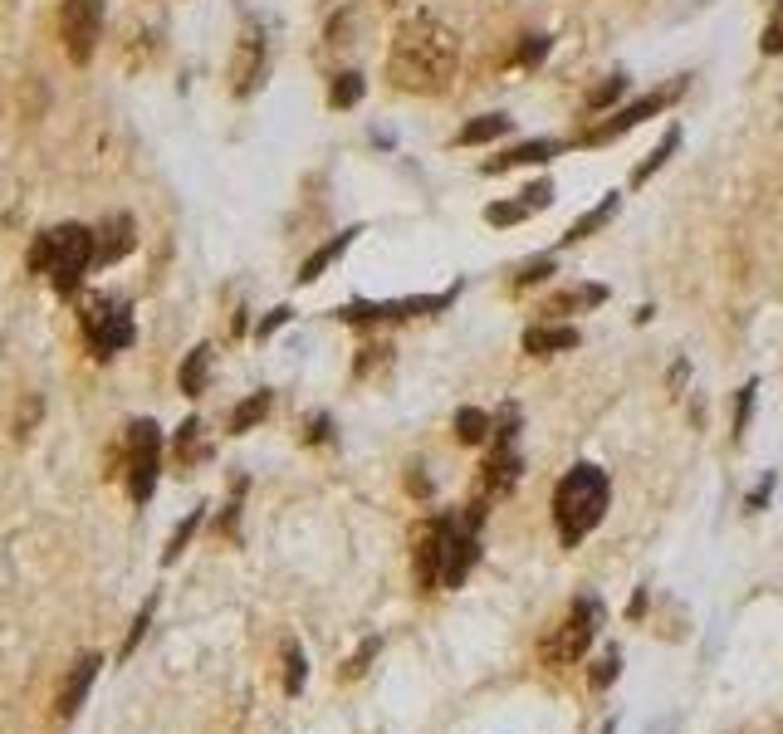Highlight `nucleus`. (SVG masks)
I'll return each instance as SVG.
<instances>
[{
    "instance_id": "1",
    "label": "nucleus",
    "mask_w": 783,
    "mask_h": 734,
    "mask_svg": "<svg viewBox=\"0 0 783 734\" xmlns=\"http://www.w3.org/2000/svg\"><path fill=\"white\" fill-rule=\"evenodd\" d=\"M461 69V39L436 15H412L396 25L388 49V79L402 93H446Z\"/></svg>"
},
{
    "instance_id": "2",
    "label": "nucleus",
    "mask_w": 783,
    "mask_h": 734,
    "mask_svg": "<svg viewBox=\"0 0 783 734\" xmlns=\"http://www.w3.org/2000/svg\"><path fill=\"white\" fill-rule=\"evenodd\" d=\"M612 505V480L598 460H578L568 466V475L553 485V529H559L563 549H578L602 519H608Z\"/></svg>"
},
{
    "instance_id": "3",
    "label": "nucleus",
    "mask_w": 783,
    "mask_h": 734,
    "mask_svg": "<svg viewBox=\"0 0 783 734\" xmlns=\"http://www.w3.org/2000/svg\"><path fill=\"white\" fill-rule=\"evenodd\" d=\"M99 265V245H93V226H55L30 245V269L49 275V285L59 294H79L83 275Z\"/></svg>"
},
{
    "instance_id": "4",
    "label": "nucleus",
    "mask_w": 783,
    "mask_h": 734,
    "mask_svg": "<svg viewBox=\"0 0 783 734\" xmlns=\"http://www.w3.org/2000/svg\"><path fill=\"white\" fill-rule=\"evenodd\" d=\"M598 627H602V603L598 597H573L568 612H563L544 636H539V661H544L549 670L578 666V661L592 652V642H598Z\"/></svg>"
},
{
    "instance_id": "5",
    "label": "nucleus",
    "mask_w": 783,
    "mask_h": 734,
    "mask_svg": "<svg viewBox=\"0 0 783 734\" xmlns=\"http://www.w3.org/2000/svg\"><path fill=\"white\" fill-rule=\"evenodd\" d=\"M686 93V79H671V83H661V89H652V93H642V99H632V103H622V108H612L608 118L598 123V128H588L583 138H573V147H602V142H618L622 133H632V128H642L646 118H656V113H666L676 99Z\"/></svg>"
},
{
    "instance_id": "6",
    "label": "nucleus",
    "mask_w": 783,
    "mask_h": 734,
    "mask_svg": "<svg viewBox=\"0 0 783 734\" xmlns=\"http://www.w3.org/2000/svg\"><path fill=\"white\" fill-rule=\"evenodd\" d=\"M456 303V289L446 294H406V299H353L343 309H333V319L343 323H406V319H422V313H446Z\"/></svg>"
},
{
    "instance_id": "7",
    "label": "nucleus",
    "mask_w": 783,
    "mask_h": 734,
    "mask_svg": "<svg viewBox=\"0 0 783 734\" xmlns=\"http://www.w3.org/2000/svg\"><path fill=\"white\" fill-rule=\"evenodd\" d=\"M83 343H89V353L99 363L118 358L123 348L133 343V309L123 299H89V309H83Z\"/></svg>"
},
{
    "instance_id": "8",
    "label": "nucleus",
    "mask_w": 783,
    "mask_h": 734,
    "mask_svg": "<svg viewBox=\"0 0 783 734\" xmlns=\"http://www.w3.org/2000/svg\"><path fill=\"white\" fill-rule=\"evenodd\" d=\"M162 480V426L152 416H138L128 426V495L133 505H148Z\"/></svg>"
},
{
    "instance_id": "9",
    "label": "nucleus",
    "mask_w": 783,
    "mask_h": 734,
    "mask_svg": "<svg viewBox=\"0 0 783 734\" xmlns=\"http://www.w3.org/2000/svg\"><path fill=\"white\" fill-rule=\"evenodd\" d=\"M103 35V0H65L59 10V39H65V55L74 65H89L93 49Z\"/></svg>"
},
{
    "instance_id": "10",
    "label": "nucleus",
    "mask_w": 783,
    "mask_h": 734,
    "mask_svg": "<svg viewBox=\"0 0 783 734\" xmlns=\"http://www.w3.org/2000/svg\"><path fill=\"white\" fill-rule=\"evenodd\" d=\"M265 73H269V39H265V25H260V20H250V25L240 30L235 55H231V93H235V99L260 93Z\"/></svg>"
},
{
    "instance_id": "11",
    "label": "nucleus",
    "mask_w": 783,
    "mask_h": 734,
    "mask_svg": "<svg viewBox=\"0 0 783 734\" xmlns=\"http://www.w3.org/2000/svg\"><path fill=\"white\" fill-rule=\"evenodd\" d=\"M451 514L441 509L431 519L416 524V549H412V569H416V587L422 593H436L441 587V559H446V534H451Z\"/></svg>"
},
{
    "instance_id": "12",
    "label": "nucleus",
    "mask_w": 783,
    "mask_h": 734,
    "mask_svg": "<svg viewBox=\"0 0 783 734\" xmlns=\"http://www.w3.org/2000/svg\"><path fill=\"white\" fill-rule=\"evenodd\" d=\"M573 142H559V138H529V142H515V147H505L499 157H490L480 172L485 176H505V172H515V167H534V162H549V157H563Z\"/></svg>"
},
{
    "instance_id": "13",
    "label": "nucleus",
    "mask_w": 783,
    "mask_h": 734,
    "mask_svg": "<svg viewBox=\"0 0 783 734\" xmlns=\"http://www.w3.org/2000/svg\"><path fill=\"white\" fill-rule=\"evenodd\" d=\"M549 202H553V182H534V186H525L515 202H490L485 206V220H490V226H499V230H505V226H525V220L539 216Z\"/></svg>"
},
{
    "instance_id": "14",
    "label": "nucleus",
    "mask_w": 783,
    "mask_h": 734,
    "mask_svg": "<svg viewBox=\"0 0 783 734\" xmlns=\"http://www.w3.org/2000/svg\"><path fill=\"white\" fill-rule=\"evenodd\" d=\"M99 670H103V656L99 652H89V656H79L74 661V670L65 676V686H59V720H74L79 715V706L89 700V690H93V680H99Z\"/></svg>"
},
{
    "instance_id": "15",
    "label": "nucleus",
    "mask_w": 783,
    "mask_h": 734,
    "mask_svg": "<svg viewBox=\"0 0 783 734\" xmlns=\"http://www.w3.org/2000/svg\"><path fill=\"white\" fill-rule=\"evenodd\" d=\"M583 343V333L573 329V323H534V329H525V353L529 358H553V353H573Z\"/></svg>"
},
{
    "instance_id": "16",
    "label": "nucleus",
    "mask_w": 783,
    "mask_h": 734,
    "mask_svg": "<svg viewBox=\"0 0 783 734\" xmlns=\"http://www.w3.org/2000/svg\"><path fill=\"white\" fill-rule=\"evenodd\" d=\"M93 245H99V265H113V260L133 255V245H138L133 216H108L99 230H93Z\"/></svg>"
},
{
    "instance_id": "17",
    "label": "nucleus",
    "mask_w": 783,
    "mask_h": 734,
    "mask_svg": "<svg viewBox=\"0 0 783 734\" xmlns=\"http://www.w3.org/2000/svg\"><path fill=\"white\" fill-rule=\"evenodd\" d=\"M598 303H608V285H573V289H559L553 299H544V309L553 323L568 319V313H583V309H598Z\"/></svg>"
},
{
    "instance_id": "18",
    "label": "nucleus",
    "mask_w": 783,
    "mask_h": 734,
    "mask_svg": "<svg viewBox=\"0 0 783 734\" xmlns=\"http://www.w3.org/2000/svg\"><path fill=\"white\" fill-rule=\"evenodd\" d=\"M358 236H362V226H348V230H338V236H333L329 245H319V250H313V255L304 260V265H299V285H313V279H319L323 269H329L333 260H338L343 250H348V245H353V240H358Z\"/></svg>"
},
{
    "instance_id": "19",
    "label": "nucleus",
    "mask_w": 783,
    "mask_h": 734,
    "mask_svg": "<svg viewBox=\"0 0 783 734\" xmlns=\"http://www.w3.org/2000/svg\"><path fill=\"white\" fill-rule=\"evenodd\" d=\"M211 363H216L211 343H196V348L186 353L182 372H176V387H182L186 397H201V392H206V382H211Z\"/></svg>"
},
{
    "instance_id": "20",
    "label": "nucleus",
    "mask_w": 783,
    "mask_h": 734,
    "mask_svg": "<svg viewBox=\"0 0 783 734\" xmlns=\"http://www.w3.org/2000/svg\"><path fill=\"white\" fill-rule=\"evenodd\" d=\"M676 147H681V123H671V128L661 133V142H656L652 152H646L642 162L632 167V186H646V182H652V176L661 172V167H666V162H671V157H676Z\"/></svg>"
},
{
    "instance_id": "21",
    "label": "nucleus",
    "mask_w": 783,
    "mask_h": 734,
    "mask_svg": "<svg viewBox=\"0 0 783 734\" xmlns=\"http://www.w3.org/2000/svg\"><path fill=\"white\" fill-rule=\"evenodd\" d=\"M618 206H622V196H618V192H608L598 206H592V211H583L578 220H573V226H568V236H563V245H578V240H588L592 230H602L612 216H618Z\"/></svg>"
},
{
    "instance_id": "22",
    "label": "nucleus",
    "mask_w": 783,
    "mask_h": 734,
    "mask_svg": "<svg viewBox=\"0 0 783 734\" xmlns=\"http://www.w3.org/2000/svg\"><path fill=\"white\" fill-rule=\"evenodd\" d=\"M211 456V440H206V422L201 416H186L182 426H176V460L182 466H196V460Z\"/></svg>"
},
{
    "instance_id": "23",
    "label": "nucleus",
    "mask_w": 783,
    "mask_h": 734,
    "mask_svg": "<svg viewBox=\"0 0 783 734\" xmlns=\"http://www.w3.org/2000/svg\"><path fill=\"white\" fill-rule=\"evenodd\" d=\"M269 406H275V392L269 387H260V392H250L245 402L231 412V436H245V432H255L260 422L269 416Z\"/></svg>"
},
{
    "instance_id": "24",
    "label": "nucleus",
    "mask_w": 783,
    "mask_h": 734,
    "mask_svg": "<svg viewBox=\"0 0 783 734\" xmlns=\"http://www.w3.org/2000/svg\"><path fill=\"white\" fill-rule=\"evenodd\" d=\"M509 128H515V118H505V113H485V118H470L465 128L456 133V142H461V147H480V142L505 138Z\"/></svg>"
},
{
    "instance_id": "25",
    "label": "nucleus",
    "mask_w": 783,
    "mask_h": 734,
    "mask_svg": "<svg viewBox=\"0 0 783 734\" xmlns=\"http://www.w3.org/2000/svg\"><path fill=\"white\" fill-rule=\"evenodd\" d=\"M490 426H495V416L480 412V406H461V412H456V440H461V446H485Z\"/></svg>"
},
{
    "instance_id": "26",
    "label": "nucleus",
    "mask_w": 783,
    "mask_h": 734,
    "mask_svg": "<svg viewBox=\"0 0 783 734\" xmlns=\"http://www.w3.org/2000/svg\"><path fill=\"white\" fill-rule=\"evenodd\" d=\"M201 524H206V505H196V509L172 529V539H166V549H162V563H176V559H182L186 543L196 539V529H201Z\"/></svg>"
},
{
    "instance_id": "27",
    "label": "nucleus",
    "mask_w": 783,
    "mask_h": 734,
    "mask_svg": "<svg viewBox=\"0 0 783 734\" xmlns=\"http://www.w3.org/2000/svg\"><path fill=\"white\" fill-rule=\"evenodd\" d=\"M362 93H368V79H362L358 69H348V73H338L333 79V89H329V108H353V103H362Z\"/></svg>"
},
{
    "instance_id": "28",
    "label": "nucleus",
    "mask_w": 783,
    "mask_h": 734,
    "mask_svg": "<svg viewBox=\"0 0 783 734\" xmlns=\"http://www.w3.org/2000/svg\"><path fill=\"white\" fill-rule=\"evenodd\" d=\"M157 603H162V597H148V603L138 607V617H133V627H128V636H123V646H118V661H128L133 652H138L142 646V636H148V627H152V617H157Z\"/></svg>"
},
{
    "instance_id": "29",
    "label": "nucleus",
    "mask_w": 783,
    "mask_h": 734,
    "mask_svg": "<svg viewBox=\"0 0 783 734\" xmlns=\"http://www.w3.org/2000/svg\"><path fill=\"white\" fill-rule=\"evenodd\" d=\"M553 269H559V250H544V255L525 260V265L515 269V279H509V285H515V289H529V285H539V279H549Z\"/></svg>"
},
{
    "instance_id": "30",
    "label": "nucleus",
    "mask_w": 783,
    "mask_h": 734,
    "mask_svg": "<svg viewBox=\"0 0 783 734\" xmlns=\"http://www.w3.org/2000/svg\"><path fill=\"white\" fill-rule=\"evenodd\" d=\"M309 680V661H304V646L299 642H285V696H299Z\"/></svg>"
},
{
    "instance_id": "31",
    "label": "nucleus",
    "mask_w": 783,
    "mask_h": 734,
    "mask_svg": "<svg viewBox=\"0 0 783 734\" xmlns=\"http://www.w3.org/2000/svg\"><path fill=\"white\" fill-rule=\"evenodd\" d=\"M378 652H382V636H368V642H362L358 652H353L348 661H343V680H358L362 670H368L372 661H378Z\"/></svg>"
},
{
    "instance_id": "32",
    "label": "nucleus",
    "mask_w": 783,
    "mask_h": 734,
    "mask_svg": "<svg viewBox=\"0 0 783 734\" xmlns=\"http://www.w3.org/2000/svg\"><path fill=\"white\" fill-rule=\"evenodd\" d=\"M618 676H622V652H618V646H608V656H602L598 666L588 670V686H592V690H608Z\"/></svg>"
},
{
    "instance_id": "33",
    "label": "nucleus",
    "mask_w": 783,
    "mask_h": 734,
    "mask_svg": "<svg viewBox=\"0 0 783 734\" xmlns=\"http://www.w3.org/2000/svg\"><path fill=\"white\" fill-rule=\"evenodd\" d=\"M622 89H626V73H612V79L602 83V89H592V93H588V113H608L612 103L622 99Z\"/></svg>"
},
{
    "instance_id": "34",
    "label": "nucleus",
    "mask_w": 783,
    "mask_h": 734,
    "mask_svg": "<svg viewBox=\"0 0 783 734\" xmlns=\"http://www.w3.org/2000/svg\"><path fill=\"white\" fill-rule=\"evenodd\" d=\"M755 397H759V382H745V387H739V397H735V440H745V432H749Z\"/></svg>"
},
{
    "instance_id": "35",
    "label": "nucleus",
    "mask_w": 783,
    "mask_h": 734,
    "mask_svg": "<svg viewBox=\"0 0 783 734\" xmlns=\"http://www.w3.org/2000/svg\"><path fill=\"white\" fill-rule=\"evenodd\" d=\"M759 49H764L769 59H779V55H783V0L774 5V15H769V25H764V39H759Z\"/></svg>"
},
{
    "instance_id": "36",
    "label": "nucleus",
    "mask_w": 783,
    "mask_h": 734,
    "mask_svg": "<svg viewBox=\"0 0 783 734\" xmlns=\"http://www.w3.org/2000/svg\"><path fill=\"white\" fill-rule=\"evenodd\" d=\"M544 55H549V35H525V45L515 49V65L519 69H534Z\"/></svg>"
},
{
    "instance_id": "37",
    "label": "nucleus",
    "mask_w": 783,
    "mask_h": 734,
    "mask_svg": "<svg viewBox=\"0 0 783 734\" xmlns=\"http://www.w3.org/2000/svg\"><path fill=\"white\" fill-rule=\"evenodd\" d=\"M382 363H392V348H388V343H368V348L358 353V367H353V372L368 377L372 367H382Z\"/></svg>"
},
{
    "instance_id": "38",
    "label": "nucleus",
    "mask_w": 783,
    "mask_h": 734,
    "mask_svg": "<svg viewBox=\"0 0 783 734\" xmlns=\"http://www.w3.org/2000/svg\"><path fill=\"white\" fill-rule=\"evenodd\" d=\"M769 495H774V475H764V485H759V490H749V500H745V509H749V514H759V509H764V505H769Z\"/></svg>"
},
{
    "instance_id": "39",
    "label": "nucleus",
    "mask_w": 783,
    "mask_h": 734,
    "mask_svg": "<svg viewBox=\"0 0 783 734\" xmlns=\"http://www.w3.org/2000/svg\"><path fill=\"white\" fill-rule=\"evenodd\" d=\"M289 319H295V309H289V303H279V309L275 313H269V319L265 323H260V339H269V333H275V329H285V323Z\"/></svg>"
},
{
    "instance_id": "40",
    "label": "nucleus",
    "mask_w": 783,
    "mask_h": 734,
    "mask_svg": "<svg viewBox=\"0 0 783 734\" xmlns=\"http://www.w3.org/2000/svg\"><path fill=\"white\" fill-rule=\"evenodd\" d=\"M309 440H333V422H329V416H313V422H309Z\"/></svg>"
},
{
    "instance_id": "41",
    "label": "nucleus",
    "mask_w": 783,
    "mask_h": 734,
    "mask_svg": "<svg viewBox=\"0 0 783 734\" xmlns=\"http://www.w3.org/2000/svg\"><path fill=\"white\" fill-rule=\"evenodd\" d=\"M646 617V593H636L632 603H626V622H642Z\"/></svg>"
},
{
    "instance_id": "42",
    "label": "nucleus",
    "mask_w": 783,
    "mask_h": 734,
    "mask_svg": "<svg viewBox=\"0 0 783 734\" xmlns=\"http://www.w3.org/2000/svg\"><path fill=\"white\" fill-rule=\"evenodd\" d=\"M412 495H431V485H426V475H422V470H412Z\"/></svg>"
},
{
    "instance_id": "43",
    "label": "nucleus",
    "mask_w": 783,
    "mask_h": 734,
    "mask_svg": "<svg viewBox=\"0 0 783 734\" xmlns=\"http://www.w3.org/2000/svg\"><path fill=\"white\" fill-rule=\"evenodd\" d=\"M602 734H618V720H608V730H602Z\"/></svg>"
}]
</instances>
